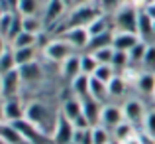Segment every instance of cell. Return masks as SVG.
<instances>
[{"label": "cell", "instance_id": "cell-1", "mask_svg": "<svg viewBox=\"0 0 155 144\" xmlns=\"http://www.w3.org/2000/svg\"><path fill=\"white\" fill-rule=\"evenodd\" d=\"M137 18H140V8L126 2L114 16L118 32H128V34H137Z\"/></svg>", "mask_w": 155, "mask_h": 144}, {"label": "cell", "instance_id": "cell-2", "mask_svg": "<svg viewBox=\"0 0 155 144\" xmlns=\"http://www.w3.org/2000/svg\"><path fill=\"white\" fill-rule=\"evenodd\" d=\"M100 14V8H94L92 4H83V6H77L75 10L71 12L69 16V22H67V28H87L91 22H94ZM65 28V30H67Z\"/></svg>", "mask_w": 155, "mask_h": 144}, {"label": "cell", "instance_id": "cell-3", "mask_svg": "<svg viewBox=\"0 0 155 144\" xmlns=\"http://www.w3.org/2000/svg\"><path fill=\"white\" fill-rule=\"evenodd\" d=\"M51 111L47 105H43L41 101H31L26 105V121H30L31 125H35L38 128H41L47 134V125H49Z\"/></svg>", "mask_w": 155, "mask_h": 144}, {"label": "cell", "instance_id": "cell-4", "mask_svg": "<svg viewBox=\"0 0 155 144\" xmlns=\"http://www.w3.org/2000/svg\"><path fill=\"white\" fill-rule=\"evenodd\" d=\"M43 55L53 63H63L65 59H69L71 55H75V49L69 46L63 38L61 40H51L43 49Z\"/></svg>", "mask_w": 155, "mask_h": 144}, {"label": "cell", "instance_id": "cell-5", "mask_svg": "<svg viewBox=\"0 0 155 144\" xmlns=\"http://www.w3.org/2000/svg\"><path fill=\"white\" fill-rule=\"evenodd\" d=\"M73 136H75V126H73V122L59 113L57 114V121H55V126H53V132H51L53 144H71Z\"/></svg>", "mask_w": 155, "mask_h": 144}, {"label": "cell", "instance_id": "cell-6", "mask_svg": "<svg viewBox=\"0 0 155 144\" xmlns=\"http://www.w3.org/2000/svg\"><path fill=\"white\" fill-rule=\"evenodd\" d=\"M0 81H2V99L18 97L20 87H22V77H20L18 67L4 73V75H0Z\"/></svg>", "mask_w": 155, "mask_h": 144}, {"label": "cell", "instance_id": "cell-7", "mask_svg": "<svg viewBox=\"0 0 155 144\" xmlns=\"http://www.w3.org/2000/svg\"><path fill=\"white\" fill-rule=\"evenodd\" d=\"M63 40L73 49H87L88 42H91V36H88L87 28H67L63 32Z\"/></svg>", "mask_w": 155, "mask_h": 144}, {"label": "cell", "instance_id": "cell-8", "mask_svg": "<svg viewBox=\"0 0 155 144\" xmlns=\"http://www.w3.org/2000/svg\"><path fill=\"white\" fill-rule=\"evenodd\" d=\"M4 121L6 122H16L26 118V105L22 103L20 97H12V99H4Z\"/></svg>", "mask_w": 155, "mask_h": 144}, {"label": "cell", "instance_id": "cell-9", "mask_svg": "<svg viewBox=\"0 0 155 144\" xmlns=\"http://www.w3.org/2000/svg\"><path fill=\"white\" fill-rule=\"evenodd\" d=\"M124 111L118 105H102V114H100V125L104 128L114 130L120 122H124Z\"/></svg>", "mask_w": 155, "mask_h": 144}, {"label": "cell", "instance_id": "cell-10", "mask_svg": "<svg viewBox=\"0 0 155 144\" xmlns=\"http://www.w3.org/2000/svg\"><path fill=\"white\" fill-rule=\"evenodd\" d=\"M122 111H124V118L130 122V125L136 126L137 122L145 121V107L141 101H137V99H130V101L124 103V107H122Z\"/></svg>", "mask_w": 155, "mask_h": 144}, {"label": "cell", "instance_id": "cell-11", "mask_svg": "<svg viewBox=\"0 0 155 144\" xmlns=\"http://www.w3.org/2000/svg\"><path fill=\"white\" fill-rule=\"evenodd\" d=\"M83 114L91 126H98L100 125V114H102V105L91 97L84 99L83 101Z\"/></svg>", "mask_w": 155, "mask_h": 144}, {"label": "cell", "instance_id": "cell-12", "mask_svg": "<svg viewBox=\"0 0 155 144\" xmlns=\"http://www.w3.org/2000/svg\"><path fill=\"white\" fill-rule=\"evenodd\" d=\"M137 42H141L137 34H128V32H114L112 47L116 51H130Z\"/></svg>", "mask_w": 155, "mask_h": 144}, {"label": "cell", "instance_id": "cell-13", "mask_svg": "<svg viewBox=\"0 0 155 144\" xmlns=\"http://www.w3.org/2000/svg\"><path fill=\"white\" fill-rule=\"evenodd\" d=\"M18 71H20V77H22V83H38V81L43 79V69L38 61L22 65V67H18Z\"/></svg>", "mask_w": 155, "mask_h": 144}, {"label": "cell", "instance_id": "cell-14", "mask_svg": "<svg viewBox=\"0 0 155 144\" xmlns=\"http://www.w3.org/2000/svg\"><path fill=\"white\" fill-rule=\"evenodd\" d=\"M71 91H73V97L81 99V101L88 99L91 97V77L81 73L77 79L71 81Z\"/></svg>", "mask_w": 155, "mask_h": 144}, {"label": "cell", "instance_id": "cell-15", "mask_svg": "<svg viewBox=\"0 0 155 144\" xmlns=\"http://www.w3.org/2000/svg\"><path fill=\"white\" fill-rule=\"evenodd\" d=\"M61 114L69 121H77V118L83 114V101L77 97H71V99H65L63 101V107H61Z\"/></svg>", "mask_w": 155, "mask_h": 144}, {"label": "cell", "instance_id": "cell-16", "mask_svg": "<svg viewBox=\"0 0 155 144\" xmlns=\"http://www.w3.org/2000/svg\"><path fill=\"white\" fill-rule=\"evenodd\" d=\"M61 75L67 81H73L81 75V55H71L69 59H65L61 63Z\"/></svg>", "mask_w": 155, "mask_h": 144}, {"label": "cell", "instance_id": "cell-17", "mask_svg": "<svg viewBox=\"0 0 155 144\" xmlns=\"http://www.w3.org/2000/svg\"><path fill=\"white\" fill-rule=\"evenodd\" d=\"M65 8H67V6H65L61 0H47L45 14H43V22H45V24H55L57 20L63 16Z\"/></svg>", "mask_w": 155, "mask_h": 144}, {"label": "cell", "instance_id": "cell-18", "mask_svg": "<svg viewBox=\"0 0 155 144\" xmlns=\"http://www.w3.org/2000/svg\"><path fill=\"white\" fill-rule=\"evenodd\" d=\"M136 87H137V91H140V93L153 97V93H155V73L153 71L140 73L137 79H136Z\"/></svg>", "mask_w": 155, "mask_h": 144}, {"label": "cell", "instance_id": "cell-19", "mask_svg": "<svg viewBox=\"0 0 155 144\" xmlns=\"http://www.w3.org/2000/svg\"><path fill=\"white\" fill-rule=\"evenodd\" d=\"M112 42H114V32H104L100 36H94L91 38L88 42V47H87V53H94L98 49H104V47H112Z\"/></svg>", "mask_w": 155, "mask_h": 144}, {"label": "cell", "instance_id": "cell-20", "mask_svg": "<svg viewBox=\"0 0 155 144\" xmlns=\"http://www.w3.org/2000/svg\"><path fill=\"white\" fill-rule=\"evenodd\" d=\"M137 36L141 42L149 40L153 36V20L145 14V10H140V18H137Z\"/></svg>", "mask_w": 155, "mask_h": 144}, {"label": "cell", "instance_id": "cell-21", "mask_svg": "<svg viewBox=\"0 0 155 144\" xmlns=\"http://www.w3.org/2000/svg\"><path fill=\"white\" fill-rule=\"evenodd\" d=\"M112 134H114V140H116L118 144H124L132 136H136V128H134V125H130L128 121H124V122H120V125L112 130Z\"/></svg>", "mask_w": 155, "mask_h": 144}, {"label": "cell", "instance_id": "cell-22", "mask_svg": "<svg viewBox=\"0 0 155 144\" xmlns=\"http://www.w3.org/2000/svg\"><path fill=\"white\" fill-rule=\"evenodd\" d=\"M91 99L98 101L100 105L108 99V85L98 81L96 77H91Z\"/></svg>", "mask_w": 155, "mask_h": 144}, {"label": "cell", "instance_id": "cell-23", "mask_svg": "<svg viewBox=\"0 0 155 144\" xmlns=\"http://www.w3.org/2000/svg\"><path fill=\"white\" fill-rule=\"evenodd\" d=\"M126 89H128V83H126V79L122 75H114L112 79H110V83H108V97H124V93H126Z\"/></svg>", "mask_w": 155, "mask_h": 144}, {"label": "cell", "instance_id": "cell-24", "mask_svg": "<svg viewBox=\"0 0 155 144\" xmlns=\"http://www.w3.org/2000/svg\"><path fill=\"white\" fill-rule=\"evenodd\" d=\"M35 47H22V49H14V59H16V67H22L26 63H31L35 61Z\"/></svg>", "mask_w": 155, "mask_h": 144}, {"label": "cell", "instance_id": "cell-25", "mask_svg": "<svg viewBox=\"0 0 155 144\" xmlns=\"http://www.w3.org/2000/svg\"><path fill=\"white\" fill-rule=\"evenodd\" d=\"M18 12L22 18H28V16H38L39 12V0H18Z\"/></svg>", "mask_w": 155, "mask_h": 144}, {"label": "cell", "instance_id": "cell-26", "mask_svg": "<svg viewBox=\"0 0 155 144\" xmlns=\"http://www.w3.org/2000/svg\"><path fill=\"white\" fill-rule=\"evenodd\" d=\"M96 67H98V61L94 59L92 53H81V73H83V75L92 77L94 71H96Z\"/></svg>", "mask_w": 155, "mask_h": 144}, {"label": "cell", "instance_id": "cell-27", "mask_svg": "<svg viewBox=\"0 0 155 144\" xmlns=\"http://www.w3.org/2000/svg\"><path fill=\"white\" fill-rule=\"evenodd\" d=\"M38 46V36L28 34V32H22L18 38L12 42V49H22V47H35Z\"/></svg>", "mask_w": 155, "mask_h": 144}, {"label": "cell", "instance_id": "cell-28", "mask_svg": "<svg viewBox=\"0 0 155 144\" xmlns=\"http://www.w3.org/2000/svg\"><path fill=\"white\" fill-rule=\"evenodd\" d=\"M22 24H24V32L28 34H34V36H39L43 30V20H39L38 16H28V18H22Z\"/></svg>", "mask_w": 155, "mask_h": 144}, {"label": "cell", "instance_id": "cell-29", "mask_svg": "<svg viewBox=\"0 0 155 144\" xmlns=\"http://www.w3.org/2000/svg\"><path fill=\"white\" fill-rule=\"evenodd\" d=\"M147 42H137L136 46L128 51V57H130V63H143V57H145V51H147Z\"/></svg>", "mask_w": 155, "mask_h": 144}, {"label": "cell", "instance_id": "cell-30", "mask_svg": "<svg viewBox=\"0 0 155 144\" xmlns=\"http://www.w3.org/2000/svg\"><path fill=\"white\" fill-rule=\"evenodd\" d=\"M12 69H16V59H14V49L8 47L6 51L0 55V75H4V73L12 71Z\"/></svg>", "mask_w": 155, "mask_h": 144}, {"label": "cell", "instance_id": "cell-31", "mask_svg": "<svg viewBox=\"0 0 155 144\" xmlns=\"http://www.w3.org/2000/svg\"><path fill=\"white\" fill-rule=\"evenodd\" d=\"M108 30H110V28H108V22H106L104 16H98L94 22H91L87 26V32H88V36H91V38L100 36V34H104V32H108Z\"/></svg>", "mask_w": 155, "mask_h": 144}, {"label": "cell", "instance_id": "cell-32", "mask_svg": "<svg viewBox=\"0 0 155 144\" xmlns=\"http://www.w3.org/2000/svg\"><path fill=\"white\" fill-rule=\"evenodd\" d=\"M114 75H116V69H114L112 65H98L92 77H96L98 81H102V83L108 85V83H110V79H112Z\"/></svg>", "mask_w": 155, "mask_h": 144}, {"label": "cell", "instance_id": "cell-33", "mask_svg": "<svg viewBox=\"0 0 155 144\" xmlns=\"http://www.w3.org/2000/svg\"><path fill=\"white\" fill-rule=\"evenodd\" d=\"M91 132H92V144H108L110 142V132H108V128H104L102 125L92 126Z\"/></svg>", "mask_w": 155, "mask_h": 144}, {"label": "cell", "instance_id": "cell-34", "mask_svg": "<svg viewBox=\"0 0 155 144\" xmlns=\"http://www.w3.org/2000/svg\"><path fill=\"white\" fill-rule=\"evenodd\" d=\"M114 51H116L114 47H104V49H98V51H94L92 55H94V59L98 61V65H112Z\"/></svg>", "mask_w": 155, "mask_h": 144}, {"label": "cell", "instance_id": "cell-35", "mask_svg": "<svg viewBox=\"0 0 155 144\" xmlns=\"http://www.w3.org/2000/svg\"><path fill=\"white\" fill-rule=\"evenodd\" d=\"M130 65V57H128V51H114V59H112V67L116 71H124L128 69Z\"/></svg>", "mask_w": 155, "mask_h": 144}, {"label": "cell", "instance_id": "cell-36", "mask_svg": "<svg viewBox=\"0 0 155 144\" xmlns=\"http://www.w3.org/2000/svg\"><path fill=\"white\" fill-rule=\"evenodd\" d=\"M24 32V24H22V16H14V22H12V28H10V32H8V36H6V40L8 42H14L16 38H18L20 34Z\"/></svg>", "mask_w": 155, "mask_h": 144}, {"label": "cell", "instance_id": "cell-37", "mask_svg": "<svg viewBox=\"0 0 155 144\" xmlns=\"http://www.w3.org/2000/svg\"><path fill=\"white\" fill-rule=\"evenodd\" d=\"M12 22H14V14H12V12H4L2 18H0V36H2L4 40H6L8 32H10V28H12Z\"/></svg>", "mask_w": 155, "mask_h": 144}, {"label": "cell", "instance_id": "cell-38", "mask_svg": "<svg viewBox=\"0 0 155 144\" xmlns=\"http://www.w3.org/2000/svg\"><path fill=\"white\" fill-rule=\"evenodd\" d=\"M98 2H100V10H104V12H118L126 4V0H98Z\"/></svg>", "mask_w": 155, "mask_h": 144}, {"label": "cell", "instance_id": "cell-39", "mask_svg": "<svg viewBox=\"0 0 155 144\" xmlns=\"http://www.w3.org/2000/svg\"><path fill=\"white\" fill-rule=\"evenodd\" d=\"M143 126H145V132L151 134V136L155 138V109L153 111H147L145 121H143Z\"/></svg>", "mask_w": 155, "mask_h": 144}, {"label": "cell", "instance_id": "cell-40", "mask_svg": "<svg viewBox=\"0 0 155 144\" xmlns=\"http://www.w3.org/2000/svg\"><path fill=\"white\" fill-rule=\"evenodd\" d=\"M143 65H147L149 69H155V44L147 46V51H145V57H143Z\"/></svg>", "mask_w": 155, "mask_h": 144}, {"label": "cell", "instance_id": "cell-41", "mask_svg": "<svg viewBox=\"0 0 155 144\" xmlns=\"http://www.w3.org/2000/svg\"><path fill=\"white\" fill-rule=\"evenodd\" d=\"M137 138H140L141 144H155V138L151 136V134H147L143 130V132H137Z\"/></svg>", "mask_w": 155, "mask_h": 144}, {"label": "cell", "instance_id": "cell-42", "mask_svg": "<svg viewBox=\"0 0 155 144\" xmlns=\"http://www.w3.org/2000/svg\"><path fill=\"white\" fill-rule=\"evenodd\" d=\"M143 10H145V14L155 22V4H147V6H143Z\"/></svg>", "mask_w": 155, "mask_h": 144}, {"label": "cell", "instance_id": "cell-43", "mask_svg": "<svg viewBox=\"0 0 155 144\" xmlns=\"http://www.w3.org/2000/svg\"><path fill=\"white\" fill-rule=\"evenodd\" d=\"M6 49H8V47H6V40H4L2 36H0V55H2V53L6 51Z\"/></svg>", "mask_w": 155, "mask_h": 144}, {"label": "cell", "instance_id": "cell-44", "mask_svg": "<svg viewBox=\"0 0 155 144\" xmlns=\"http://www.w3.org/2000/svg\"><path fill=\"white\" fill-rule=\"evenodd\" d=\"M124 144H141V142H140V138H137V132H136V136H132L130 140H126Z\"/></svg>", "mask_w": 155, "mask_h": 144}, {"label": "cell", "instance_id": "cell-45", "mask_svg": "<svg viewBox=\"0 0 155 144\" xmlns=\"http://www.w3.org/2000/svg\"><path fill=\"white\" fill-rule=\"evenodd\" d=\"M2 122H6V121H4V103L0 101V125Z\"/></svg>", "mask_w": 155, "mask_h": 144}, {"label": "cell", "instance_id": "cell-46", "mask_svg": "<svg viewBox=\"0 0 155 144\" xmlns=\"http://www.w3.org/2000/svg\"><path fill=\"white\" fill-rule=\"evenodd\" d=\"M128 4H134V6H137V4H143L145 6V0H126Z\"/></svg>", "mask_w": 155, "mask_h": 144}, {"label": "cell", "instance_id": "cell-47", "mask_svg": "<svg viewBox=\"0 0 155 144\" xmlns=\"http://www.w3.org/2000/svg\"><path fill=\"white\" fill-rule=\"evenodd\" d=\"M61 2H63L65 6H75V4H77V0H61Z\"/></svg>", "mask_w": 155, "mask_h": 144}, {"label": "cell", "instance_id": "cell-48", "mask_svg": "<svg viewBox=\"0 0 155 144\" xmlns=\"http://www.w3.org/2000/svg\"><path fill=\"white\" fill-rule=\"evenodd\" d=\"M88 2H91V0H77L75 6H83V4H88Z\"/></svg>", "mask_w": 155, "mask_h": 144}, {"label": "cell", "instance_id": "cell-49", "mask_svg": "<svg viewBox=\"0 0 155 144\" xmlns=\"http://www.w3.org/2000/svg\"><path fill=\"white\" fill-rule=\"evenodd\" d=\"M8 4H10V8L12 6H18V0H8Z\"/></svg>", "mask_w": 155, "mask_h": 144}, {"label": "cell", "instance_id": "cell-50", "mask_svg": "<svg viewBox=\"0 0 155 144\" xmlns=\"http://www.w3.org/2000/svg\"><path fill=\"white\" fill-rule=\"evenodd\" d=\"M4 12H6V10H4V8H2V4H0V18H2V14H4Z\"/></svg>", "mask_w": 155, "mask_h": 144}, {"label": "cell", "instance_id": "cell-51", "mask_svg": "<svg viewBox=\"0 0 155 144\" xmlns=\"http://www.w3.org/2000/svg\"><path fill=\"white\" fill-rule=\"evenodd\" d=\"M147 4H155V0H145V6H147Z\"/></svg>", "mask_w": 155, "mask_h": 144}, {"label": "cell", "instance_id": "cell-52", "mask_svg": "<svg viewBox=\"0 0 155 144\" xmlns=\"http://www.w3.org/2000/svg\"><path fill=\"white\" fill-rule=\"evenodd\" d=\"M0 144H8V142H6V140H4V138H2V136H0Z\"/></svg>", "mask_w": 155, "mask_h": 144}, {"label": "cell", "instance_id": "cell-53", "mask_svg": "<svg viewBox=\"0 0 155 144\" xmlns=\"http://www.w3.org/2000/svg\"><path fill=\"white\" fill-rule=\"evenodd\" d=\"M0 97H2V81H0Z\"/></svg>", "mask_w": 155, "mask_h": 144}, {"label": "cell", "instance_id": "cell-54", "mask_svg": "<svg viewBox=\"0 0 155 144\" xmlns=\"http://www.w3.org/2000/svg\"><path fill=\"white\" fill-rule=\"evenodd\" d=\"M108 144H118V142H116V140H110V142H108Z\"/></svg>", "mask_w": 155, "mask_h": 144}, {"label": "cell", "instance_id": "cell-55", "mask_svg": "<svg viewBox=\"0 0 155 144\" xmlns=\"http://www.w3.org/2000/svg\"><path fill=\"white\" fill-rule=\"evenodd\" d=\"M153 36H155V22H153Z\"/></svg>", "mask_w": 155, "mask_h": 144}, {"label": "cell", "instance_id": "cell-56", "mask_svg": "<svg viewBox=\"0 0 155 144\" xmlns=\"http://www.w3.org/2000/svg\"><path fill=\"white\" fill-rule=\"evenodd\" d=\"M153 99H155V93H153Z\"/></svg>", "mask_w": 155, "mask_h": 144}]
</instances>
